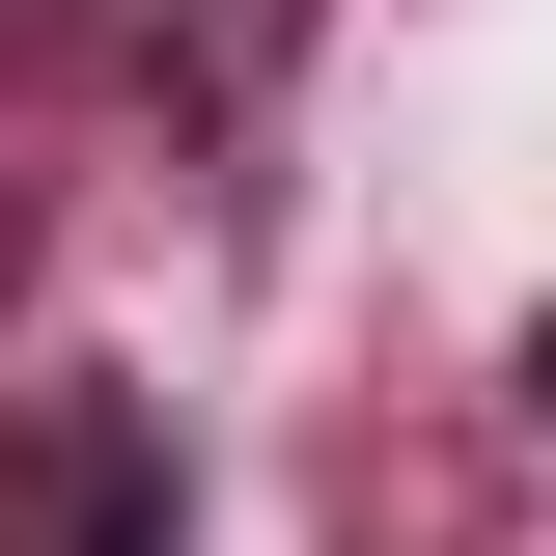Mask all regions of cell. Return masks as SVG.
<instances>
[{
    "label": "cell",
    "instance_id": "obj_1",
    "mask_svg": "<svg viewBox=\"0 0 556 556\" xmlns=\"http://www.w3.org/2000/svg\"><path fill=\"white\" fill-rule=\"evenodd\" d=\"M529 417H556V306H529Z\"/></svg>",
    "mask_w": 556,
    "mask_h": 556
}]
</instances>
